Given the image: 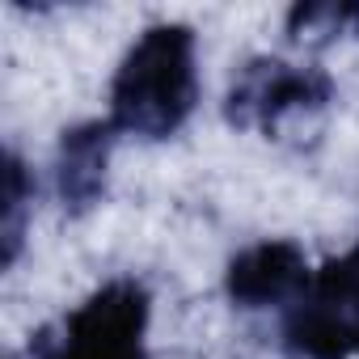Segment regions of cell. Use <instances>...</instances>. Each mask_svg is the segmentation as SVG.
<instances>
[{"label":"cell","instance_id":"4","mask_svg":"<svg viewBox=\"0 0 359 359\" xmlns=\"http://www.w3.org/2000/svg\"><path fill=\"white\" fill-rule=\"evenodd\" d=\"M334 102V81L321 68L287 64L279 55H258L241 64L229 85L224 118L245 131H279L296 114H317Z\"/></svg>","mask_w":359,"mask_h":359},{"label":"cell","instance_id":"8","mask_svg":"<svg viewBox=\"0 0 359 359\" xmlns=\"http://www.w3.org/2000/svg\"><path fill=\"white\" fill-rule=\"evenodd\" d=\"M30 199H34V182H30L22 156L9 152L5 156V266H13L22 254V224H26Z\"/></svg>","mask_w":359,"mask_h":359},{"label":"cell","instance_id":"7","mask_svg":"<svg viewBox=\"0 0 359 359\" xmlns=\"http://www.w3.org/2000/svg\"><path fill=\"white\" fill-rule=\"evenodd\" d=\"M359 30V5H296L287 13V34L296 43L321 47Z\"/></svg>","mask_w":359,"mask_h":359},{"label":"cell","instance_id":"2","mask_svg":"<svg viewBox=\"0 0 359 359\" xmlns=\"http://www.w3.org/2000/svg\"><path fill=\"white\" fill-rule=\"evenodd\" d=\"M148 287L140 279H110L89 292L55 330H43L30 342V359H148Z\"/></svg>","mask_w":359,"mask_h":359},{"label":"cell","instance_id":"1","mask_svg":"<svg viewBox=\"0 0 359 359\" xmlns=\"http://www.w3.org/2000/svg\"><path fill=\"white\" fill-rule=\"evenodd\" d=\"M199 68L195 30L182 22L148 26L123 55L110 81V127L140 140H169L195 114Z\"/></svg>","mask_w":359,"mask_h":359},{"label":"cell","instance_id":"3","mask_svg":"<svg viewBox=\"0 0 359 359\" xmlns=\"http://www.w3.org/2000/svg\"><path fill=\"white\" fill-rule=\"evenodd\" d=\"M279 346L292 359H359V245L313 271L283 309Z\"/></svg>","mask_w":359,"mask_h":359},{"label":"cell","instance_id":"5","mask_svg":"<svg viewBox=\"0 0 359 359\" xmlns=\"http://www.w3.org/2000/svg\"><path fill=\"white\" fill-rule=\"evenodd\" d=\"M313 271L296 241H258L233 254L224 271V292L237 309H287L309 287Z\"/></svg>","mask_w":359,"mask_h":359},{"label":"cell","instance_id":"6","mask_svg":"<svg viewBox=\"0 0 359 359\" xmlns=\"http://www.w3.org/2000/svg\"><path fill=\"white\" fill-rule=\"evenodd\" d=\"M110 148H114V127L102 118L76 123L64 131L60 156H55V195H60L68 216H85L89 208L102 203Z\"/></svg>","mask_w":359,"mask_h":359}]
</instances>
